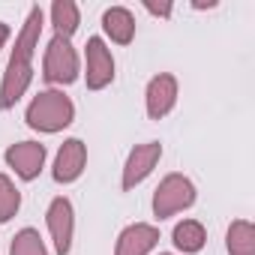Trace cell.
<instances>
[{
    "instance_id": "1",
    "label": "cell",
    "mask_w": 255,
    "mask_h": 255,
    "mask_svg": "<svg viewBox=\"0 0 255 255\" xmlns=\"http://www.w3.org/2000/svg\"><path fill=\"white\" fill-rule=\"evenodd\" d=\"M42 9L30 6L18 36H15V48L9 54V63L3 69V81H0V108L9 111L15 108V102L27 93L30 81H33V54L39 48V36H42Z\"/></svg>"
},
{
    "instance_id": "2",
    "label": "cell",
    "mask_w": 255,
    "mask_h": 255,
    "mask_svg": "<svg viewBox=\"0 0 255 255\" xmlns=\"http://www.w3.org/2000/svg\"><path fill=\"white\" fill-rule=\"evenodd\" d=\"M24 120L33 132H42V135H54V132H63L66 126H72L75 120V102L63 93V90H39L27 111H24Z\"/></svg>"
},
{
    "instance_id": "3",
    "label": "cell",
    "mask_w": 255,
    "mask_h": 255,
    "mask_svg": "<svg viewBox=\"0 0 255 255\" xmlns=\"http://www.w3.org/2000/svg\"><path fill=\"white\" fill-rule=\"evenodd\" d=\"M195 198H198V192H195V183L189 177H183V174H165L159 180L156 192H153L150 207H153V216L162 222V219H171V216L189 210L195 204Z\"/></svg>"
},
{
    "instance_id": "4",
    "label": "cell",
    "mask_w": 255,
    "mask_h": 255,
    "mask_svg": "<svg viewBox=\"0 0 255 255\" xmlns=\"http://www.w3.org/2000/svg\"><path fill=\"white\" fill-rule=\"evenodd\" d=\"M78 75H81V60H78L75 45L63 36H51V42L45 45V57H42V78L48 84L66 87Z\"/></svg>"
},
{
    "instance_id": "5",
    "label": "cell",
    "mask_w": 255,
    "mask_h": 255,
    "mask_svg": "<svg viewBox=\"0 0 255 255\" xmlns=\"http://www.w3.org/2000/svg\"><path fill=\"white\" fill-rule=\"evenodd\" d=\"M159 159H162V144H159V141L135 144V147L129 150V156H126V162H123L120 189L129 192V189H135L138 183H144V180L153 174V168L159 165Z\"/></svg>"
},
{
    "instance_id": "6",
    "label": "cell",
    "mask_w": 255,
    "mask_h": 255,
    "mask_svg": "<svg viewBox=\"0 0 255 255\" xmlns=\"http://www.w3.org/2000/svg\"><path fill=\"white\" fill-rule=\"evenodd\" d=\"M45 225H48L54 252L69 255L72 252V237H75V210H72V201L66 195L51 198V204L45 210Z\"/></svg>"
},
{
    "instance_id": "7",
    "label": "cell",
    "mask_w": 255,
    "mask_h": 255,
    "mask_svg": "<svg viewBox=\"0 0 255 255\" xmlns=\"http://www.w3.org/2000/svg\"><path fill=\"white\" fill-rule=\"evenodd\" d=\"M114 81V57L105 39L90 36L84 45V84L87 90H105Z\"/></svg>"
},
{
    "instance_id": "8",
    "label": "cell",
    "mask_w": 255,
    "mask_h": 255,
    "mask_svg": "<svg viewBox=\"0 0 255 255\" xmlns=\"http://www.w3.org/2000/svg\"><path fill=\"white\" fill-rule=\"evenodd\" d=\"M3 159H6V165L21 177V180H36L39 174H42V168H45V159H48V150H45V144H39V141H18V144H9L6 150H3Z\"/></svg>"
},
{
    "instance_id": "9",
    "label": "cell",
    "mask_w": 255,
    "mask_h": 255,
    "mask_svg": "<svg viewBox=\"0 0 255 255\" xmlns=\"http://www.w3.org/2000/svg\"><path fill=\"white\" fill-rule=\"evenodd\" d=\"M177 105V78L171 72H159L147 81V90H144V108H147V117L150 120H162L174 111Z\"/></svg>"
},
{
    "instance_id": "10",
    "label": "cell",
    "mask_w": 255,
    "mask_h": 255,
    "mask_svg": "<svg viewBox=\"0 0 255 255\" xmlns=\"http://www.w3.org/2000/svg\"><path fill=\"white\" fill-rule=\"evenodd\" d=\"M87 168V144L81 138H66L54 156V168L51 177L57 183H75Z\"/></svg>"
},
{
    "instance_id": "11",
    "label": "cell",
    "mask_w": 255,
    "mask_h": 255,
    "mask_svg": "<svg viewBox=\"0 0 255 255\" xmlns=\"http://www.w3.org/2000/svg\"><path fill=\"white\" fill-rule=\"evenodd\" d=\"M159 243V228L150 222H132L117 234L114 255H150Z\"/></svg>"
},
{
    "instance_id": "12",
    "label": "cell",
    "mask_w": 255,
    "mask_h": 255,
    "mask_svg": "<svg viewBox=\"0 0 255 255\" xmlns=\"http://www.w3.org/2000/svg\"><path fill=\"white\" fill-rule=\"evenodd\" d=\"M102 30L111 42L129 45L135 39V15L126 6H111V9L102 12Z\"/></svg>"
},
{
    "instance_id": "13",
    "label": "cell",
    "mask_w": 255,
    "mask_h": 255,
    "mask_svg": "<svg viewBox=\"0 0 255 255\" xmlns=\"http://www.w3.org/2000/svg\"><path fill=\"white\" fill-rule=\"evenodd\" d=\"M171 243L177 246V252H183V255H195V252L204 249V243H207V231H204V225H201L198 219H183V222L174 225V231H171Z\"/></svg>"
},
{
    "instance_id": "14",
    "label": "cell",
    "mask_w": 255,
    "mask_h": 255,
    "mask_svg": "<svg viewBox=\"0 0 255 255\" xmlns=\"http://www.w3.org/2000/svg\"><path fill=\"white\" fill-rule=\"evenodd\" d=\"M51 24H54V36L72 39V33L81 24V9L72 0H54L51 3Z\"/></svg>"
},
{
    "instance_id": "15",
    "label": "cell",
    "mask_w": 255,
    "mask_h": 255,
    "mask_svg": "<svg viewBox=\"0 0 255 255\" xmlns=\"http://www.w3.org/2000/svg\"><path fill=\"white\" fill-rule=\"evenodd\" d=\"M228 255H255V228L249 219H234L225 231Z\"/></svg>"
},
{
    "instance_id": "16",
    "label": "cell",
    "mask_w": 255,
    "mask_h": 255,
    "mask_svg": "<svg viewBox=\"0 0 255 255\" xmlns=\"http://www.w3.org/2000/svg\"><path fill=\"white\" fill-rule=\"evenodd\" d=\"M9 255H48V249H45V240L39 237L36 228H21L12 237Z\"/></svg>"
},
{
    "instance_id": "17",
    "label": "cell",
    "mask_w": 255,
    "mask_h": 255,
    "mask_svg": "<svg viewBox=\"0 0 255 255\" xmlns=\"http://www.w3.org/2000/svg\"><path fill=\"white\" fill-rule=\"evenodd\" d=\"M18 210H21V192H18V186L6 174H0V222H9Z\"/></svg>"
},
{
    "instance_id": "18",
    "label": "cell",
    "mask_w": 255,
    "mask_h": 255,
    "mask_svg": "<svg viewBox=\"0 0 255 255\" xmlns=\"http://www.w3.org/2000/svg\"><path fill=\"white\" fill-rule=\"evenodd\" d=\"M144 9L150 12V15H159V18H168L171 15V3H153V0H144Z\"/></svg>"
},
{
    "instance_id": "19",
    "label": "cell",
    "mask_w": 255,
    "mask_h": 255,
    "mask_svg": "<svg viewBox=\"0 0 255 255\" xmlns=\"http://www.w3.org/2000/svg\"><path fill=\"white\" fill-rule=\"evenodd\" d=\"M9 36H12V27H9L6 21H0V48L9 42Z\"/></svg>"
},
{
    "instance_id": "20",
    "label": "cell",
    "mask_w": 255,
    "mask_h": 255,
    "mask_svg": "<svg viewBox=\"0 0 255 255\" xmlns=\"http://www.w3.org/2000/svg\"><path fill=\"white\" fill-rule=\"evenodd\" d=\"M159 255H174V252H159Z\"/></svg>"
}]
</instances>
